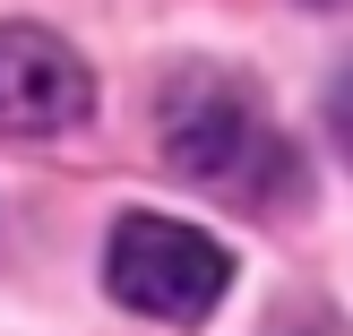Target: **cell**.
I'll list each match as a JSON object with an SVG mask.
<instances>
[{"label": "cell", "mask_w": 353, "mask_h": 336, "mask_svg": "<svg viewBox=\"0 0 353 336\" xmlns=\"http://www.w3.org/2000/svg\"><path fill=\"white\" fill-rule=\"evenodd\" d=\"M103 285H112L121 310L199 328L224 302V285H233V250L181 216H121L112 241H103Z\"/></svg>", "instance_id": "obj_1"}, {"label": "cell", "mask_w": 353, "mask_h": 336, "mask_svg": "<svg viewBox=\"0 0 353 336\" xmlns=\"http://www.w3.org/2000/svg\"><path fill=\"white\" fill-rule=\"evenodd\" d=\"M95 103V69L52 26H0V130H69Z\"/></svg>", "instance_id": "obj_3"}, {"label": "cell", "mask_w": 353, "mask_h": 336, "mask_svg": "<svg viewBox=\"0 0 353 336\" xmlns=\"http://www.w3.org/2000/svg\"><path fill=\"white\" fill-rule=\"evenodd\" d=\"M164 155H172L181 181H216V190H241V199H250L259 164L285 172V147L268 138L250 86L224 78V69H181L172 78V95H164Z\"/></svg>", "instance_id": "obj_2"}, {"label": "cell", "mask_w": 353, "mask_h": 336, "mask_svg": "<svg viewBox=\"0 0 353 336\" xmlns=\"http://www.w3.org/2000/svg\"><path fill=\"white\" fill-rule=\"evenodd\" d=\"M327 130H336V147H345V164H353V69L327 86Z\"/></svg>", "instance_id": "obj_4"}]
</instances>
